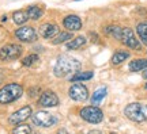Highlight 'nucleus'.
I'll list each match as a JSON object with an SVG mask.
<instances>
[{
  "label": "nucleus",
  "mask_w": 147,
  "mask_h": 134,
  "mask_svg": "<svg viewBox=\"0 0 147 134\" xmlns=\"http://www.w3.org/2000/svg\"><path fill=\"white\" fill-rule=\"evenodd\" d=\"M90 133H102V131H100V130H91Z\"/></svg>",
  "instance_id": "30"
},
{
  "label": "nucleus",
  "mask_w": 147,
  "mask_h": 134,
  "mask_svg": "<svg viewBox=\"0 0 147 134\" xmlns=\"http://www.w3.org/2000/svg\"><path fill=\"white\" fill-rule=\"evenodd\" d=\"M94 76V73L91 72V71H87V72H76L74 73L72 76L69 77V81L71 83H78V81H87L90 79H93Z\"/></svg>",
  "instance_id": "19"
},
{
  "label": "nucleus",
  "mask_w": 147,
  "mask_h": 134,
  "mask_svg": "<svg viewBox=\"0 0 147 134\" xmlns=\"http://www.w3.org/2000/svg\"><path fill=\"white\" fill-rule=\"evenodd\" d=\"M68 96L74 102H86L89 99V89L80 81L72 83L68 88Z\"/></svg>",
  "instance_id": "8"
},
{
  "label": "nucleus",
  "mask_w": 147,
  "mask_h": 134,
  "mask_svg": "<svg viewBox=\"0 0 147 134\" xmlns=\"http://www.w3.org/2000/svg\"><path fill=\"white\" fill-rule=\"evenodd\" d=\"M38 33L41 35L42 39H52L59 34V25L55 22H47V23H42Z\"/></svg>",
  "instance_id": "12"
},
{
  "label": "nucleus",
  "mask_w": 147,
  "mask_h": 134,
  "mask_svg": "<svg viewBox=\"0 0 147 134\" xmlns=\"http://www.w3.org/2000/svg\"><path fill=\"white\" fill-rule=\"evenodd\" d=\"M38 60H40V56L36 54V53H32V54H29V56L22 58V65L23 67H32L36 62H38Z\"/></svg>",
  "instance_id": "24"
},
{
  "label": "nucleus",
  "mask_w": 147,
  "mask_h": 134,
  "mask_svg": "<svg viewBox=\"0 0 147 134\" xmlns=\"http://www.w3.org/2000/svg\"><path fill=\"white\" fill-rule=\"evenodd\" d=\"M80 68H82V64L79 60L63 54V56L57 57V61L53 68V75L57 79H63L68 75H74V73L79 72Z\"/></svg>",
  "instance_id": "1"
},
{
  "label": "nucleus",
  "mask_w": 147,
  "mask_h": 134,
  "mask_svg": "<svg viewBox=\"0 0 147 134\" xmlns=\"http://www.w3.org/2000/svg\"><path fill=\"white\" fill-rule=\"evenodd\" d=\"M33 114V107L32 106H23L22 108L19 110H16L14 113L11 114L8 119H7V122L10 126H18V125H21L22 122H25L26 119H29L32 117Z\"/></svg>",
  "instance_id": "9"
},
{
  "label": "nucleus",
  "mask_w": 147,
  "mask_h": 134,
  "mask_svg": "<svg viewBox=\"0 0 147 134\" xmlns=\"http://www.w3.org/2000/svg\"><path fill=\"white\" fill-rule=\"evenodd\" d=\"M105 34L106 35H110L113 37L115 39H117V41H120L121 38V33H123V27L120 26H115V25H112V26H106L105 27Z\"/></svg>",
  "instance_id": "22"
},
{
  "label": "nucleus",
  "mask_w": 147,
  "mask_h": 134,
  "mask_svg": "<svg viewBox=\"0 0 147 134\" xmlns=\"http://www.w3.org/2000/svg\"><path fill=\"white\" fill-rule=\"evenodd\" d=\"M57 133H60V134H61V133H67V130H65V129H60Z\"/></svg>",
  "instance_id": "29"
},
{
  "label": "nucleus",
  "mask_w": 147,
  "mask_h": 134,
  "mask_svg": "<svg viewBox=\"0 0 147 134\" xmlns=\"http://www.w3.org/2000/svg\"><path fill=\"white\" fill-rule=\"evenodd\" d=\"M7 21V15H3V18H1V22H4Z\"/></svg>",
  "instance_id": "31"
},
{
  "label": "nucleus",
  "mask_w": 147,
  "mask_h": 134,
  "mask_svg": "<svg viewBox=\"0 0 147 134\" xmlns=\"http://www.w3.org/2000/svg\"><path fill=\"white\" fill-rule=\"evenodd\" d=\"M25 89L23 85L19 83H8L0 88V104H11L16 102L18 99H21L23 95Z\"/></svg>",
  "instance_id": "2"
},
{
  "label": "nucleus",
  "mask_w": 147,
  "mask_h": 134,
  "mask_svg": "<svg viewBox=\"0 0 147 134\" xmlns=\"http://www.w3.org/2000/svg\"><path fill=\"white\" fill-rule=\"evenodd\" d=\"M120 41L123 45H125L128 49H134V50H142V43L136 38L135 33L132 31L129 27H123V33H121Z\"/></svg>",
  "instance_id": "10"
},
{
  "label": "nucleus",
  "mask_w": 147,
  "mask_h": 134,
  "mask_svg": "<svg viewBox=\"0 0 147 134\" xmlns=\"http://www.w3.org/2000/svg\"><path fill=\"white\" fill-rule=\"evenodd\" d=\"M136 33H138V37H139L140 42L147 46V22H142V23L138 25Z\"/></svg>",
  "instance_id": "23"
},
{
  "label": "nucleus",
  "mask_w": 147,
  "mask_h": 134,
  "mask_svg": "<svg viewBox=\"0 0 147 134\" xmlns=\"http://www.w3.org/2000/svg\"><path fill=\"white\" fill-rule=\"evenodd\" d=\"M106 95H108V88H106L105 85H102V87L97 88L94 92H93L90 102H91V104H94V106H98V104L104 100V98H105Z\"/></svg>",
  "instance_id": "16"
},
{
  "label": "nucleus",
  "mask_w": 147,
  "mask_h": 134,
  "mask_svg": "<svg viewBox=\"0 0 147 134\" xmlns=\"http://www.w3.org/2000/svg\"><path fill=\"white\" fill-rule=\"evenodd\" d=\"M42 49H44L42 46H36V47H34V50H36V52H40V50L42 52Z\"/></svg>",
  "instance_id": "27"
},
{
  "label": "nucleus",
  "mask_w": 147,
  "mask_h": 134,
  "mask_svg": "<svg viewBox=\"0 0 147 134\" xmlns=\"http://www.w3.org/2000/svg\"><path fill=\"white\" fill-rule=\"evenodd\" d=\"M144 88H146V89H147V83H146V84H144Z\"/></svg>",
  "instance_id": "32"
},
{
  "label": "nucleus",
  "mask_w": 147,
  "mask_h": 134,
  "mask_svg": "<svg viewBox=\"0 0 147 134\" xmlns=\"http://www.w3.org/2000/svg\"><path fill=\"white\" fill-rule=\"evenodd\" d=\"M129 71L131 72H139V71H144L147 69V58H136L129 62Z\"/></svg>",
  "instance_id": "17"
},
{
  "label": "nucleus",
  "mask_w": 147,
  "mask_h": 134,
  "mask_svg": "<svg viewBox=\"0 0 147 134\" xmlns=\"http://www.w3.org/2000/svg\"><path fill=\"white\" fill-rule=\"evenodd\" d=\"M143 79H146V80H147V69H144V71H143Z\"/></svg>",
  "instance_id": "28"
},
{
  "label": "nucleus",
  "mask_w": 147,
  "mask_h": 134,
  "mask_svg": "<svg viewBox=\"0 0 147 134\" xmlns=\"http://www.w3.org/2000/svg\"><path fill=\"white\" fill-rule=\"evenodd\" d=\"M79 115H80V118L83 119V121L89 122V123H100V122H102V119H104L102 110L98 108L97 106H94V104L80 108Z\"/></svg>",
  "instance_id": "6"
},
{
  "label": "nucleus",
  "mask_w": 147,
  "mask_h": 134,
  "mask_svg": "<svg viewBox=\"0 0 147 134\" xmlns=\"http://www.w3.org/2000/svg\"><path fill=\"white\" fill-rule=\"evenodd\" d=\"M63 27L67 31H71V33L79 31L82 29V19L78 15H75V14H69V15L64 16Z\"/></svg>",
  "instance_id": "13"
},
{
  "label": "nucleus",
  "mask_w": 147,
  "mask_h": 134,
  "mask_svg": "<svg viewBox=\"0 0 147 134\" xmlns=\"http://www.w3.org/2000/svg\"><path fill=\"white\" fill-rule=\"evenodd\" d=\"M38 91H41L38 87H33V88H30L29 89V96L30 98H34V96H37L38 93H41V92H38Z\"/></svg>",
  "instance_id": "26"
},
{
  "label": "nucleus",
  "mask_w": 147,
  "mask_h": 134,
  "mask_svg": "<svg viewBox=\"0 0 147 134\" xmlns=\"http://www.w3.org/2000/svg\"><path fill=\"white\" fill-rule=\"evenodd\" d=\"M29 19H30V18H29V15H27L26 11L19 10V11H14V12H12V21H14V23L18 25V26L25 25Z\"/></svg>",
  "instance_id": "18"
},
{
  "label": "nucleus",
  "mask_w": 147,
  "mask_h": 134,
  "mask_svg": "<svg viewBox=\"0 0 147 134\" xmlns=\"http://www.w3.org/2000/svg\"><path fill=\"white\" fill-rule=\"evenodd\" d=\"M23 54V47L19 43H5L0 47V61H14L21 58Z\"/></svg>",
  "instance_id": "5"
},
{
  "label": "nucleus",
  "mask_w": 147,
  "mask_h": 134,
  "mask_svg": "<svg viewBox=\"0 0 147 134\" xmlns=\"http://www.w3.org/2000/svg\"><path fill=\"white\" fill-rule=\"evenodd\" d=\"M59 103H60L59 96L53 92V91H49V89L40 93V96H38V102H37V104H38L40 107H44V108L56 107V106H59Z\"/></svg>",
  "instance_id": "11"
},
{
  "label": "nucleus",
  "mask_w": 147,
  "mask_h": 134,
  "mask_svg": "<svg viewBox=\"0 0 147 134\" xmlns=\"http://www.w3.org/2000/svg\"><path fill=\"white\" fill-rule=\"evenodd\" d=\"M32 121H33V125H36L37 127L48 129V127H52L55 125H57L59 118L55 114H51L49 111L40 110V111L32 114Z\"/></svg>",
  "instance_id": "4"
},
{
  "label": "nucleus",
  "mask_w": 147,
  "mask_h": 134,
  "mask_svg": "<svg viewBox=\"0 0 147 134\" xmlns=\"http://www.w3.org/2000/svg\"><path fill=\"white\" fill-rule=\"evenodd\" d=\"M129 58V52H127V50H119V52H116L112 58H110V62L113 64V65H120L123 62L128 60Z\"/></svg>",
  "instance_id": "21"
},
{
  "label": "nucleus",
  "mask_w": 147,
  "mask_h": 134,
  "mask_svg": "<svg viewBox=\"0 0 147 134\" xmlns=\"http://www.w3.org/2000/svg\"><path fill=\"white\" fill-rule=\"evenodd\" d=\"M74 1H80V0H74Z\"/></svg>",
  "instance_id": "33"
},
{
  "label": "nucleus",
  "mask_w": 147,
  "mask_h": 134,
  "mask_svg": "<svg viewBox=\"0 0 147 134\" xmlns=\"http://www.w3.org/2000/svg\"><path fill=\"white\" fill-rule=\"evenodd\" d=\"M72 38H74V33L65 30V31H63V33H59L57 35L52 39V43L53 45H61V43L68 42L69 39H72Z\"/></svg>",
  "instance_id": "20"
},
{
  "label": "nucleus",
  "mask_w": 147,
  "mask_h": 134,
  "mask_svg": "<svg viewBox=\"0 0 147 134\" xmlns=\"http://www.w3.org/2000/svg\"><path fill=\"white\" fill-rule=\"evenodd\" d=\"M14 37L22 43H34L38 39V34H37L36 29L33 26H22L18 27L14 31Z\"/></svg>",
  "instance_id": "7"
},
{
  "label": "nucleus",
  "mask_w": 147,
  "mask_h": 134,
  "mask_svg": "<svg viewBox=\"0 0 147 134\" xmlns=\"http://www.w3.org/2000/svg\"><path fill=\"white\" fill-rule=\"evenodd\" d=\"M86 43H87V38L84 35L74 37L72 39H69L68 42H65V49H67V50H78L80 47H83Z\"/></svg>",
  "instance_id": "14"
},
{
  "label": "nucleus",
  "mask_w": 147,
  "mask_h": 134,
  "mask_svg": "<svg viewBox=\"0 0 147 134\" xmlns=\"http://www.w3.org/2000/svg\"><path fill=\"white\" fill-rule=\"evenodd\" d=\"M124 115L127 118L132 121V122H136V123H142L147 121V104L144 103H135L128 104L124 108Z\"/></svg>",
  "instance_id": "3"
},
{
  "label": "nucleus",
  "mask_w": 147,
  "mask_h": 134,
  "mask_svg": "<svg viewBox=\"0 0 147 134\" xmlns=\"http://www.w3.org/2000/svg\"><path fill=\"white\" fill-rule=\"evenodd\" d=\"M14 134H30L33 133V129L30 127V125H18L15 126V129L12 130Z\"/></svg>",
  "instance_id": "25"
},
{
  "label": "nucleus",
  "mask_w": 147,
  "mask_h": 134,
  "mask_svg": "<svg viewBox=\"0 0 147 134\" xmlns=\"http://www.w3.org/2000/svg\"><path fill=\"white\" fill-rule=\"evenodd\" d=\"M26 12H27V15H29V18H30V21L37 22V21H40L42 18V15H44V8L40 7V5L33 4L27 7Z\"/></svg>",
  "instance_id": "15"
}]
</instances>
